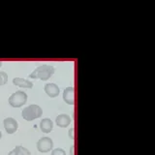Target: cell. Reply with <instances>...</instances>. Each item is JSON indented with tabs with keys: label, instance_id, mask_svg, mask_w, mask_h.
<instances>
[{
	"label": "cell",
	"instance_id": "obj_18",
	"mask_svg": "<svg viewBox=\"0 0 155 155\" xmlns=\"http://www.w3.org/2000/svg\"><path fill=\"white\" fill-rule=\"evenodd\" d=\"M2 66V62L1 61H0V67H1Z\"/></svg>",
	"mask_w": 155,
	"mask_h": 155
},
{
	"label": "cell",
	"instance_id": "obj_3",
	"mask_svg": "<svg viewBox=\"0 0 155 155\" xmlns=\"http://www.w3.org/2000/svg\"><path fill=\"white\" fill-rule=\"evenodd\" d=\"M8 101L13 108H21L27 102V94L22 90H18L9 97Z\"/></svg>",
	"mask_w": 155,
	"mask_h": 155
},
{
	"label": "cell",
	"instance_id": "obj_11",
	"mask_svg": "<svg viewBox=\"0 0 155 155\" xmlns=\"http://www.w3.org/2000/svg\"><path fill=\"white\" fill-rule=\"evenodd\" d=\"M13 151L15 152L16 155H31L30 151H29L26 147H23L21 145H18V147H16L13 149Z\"/></svg>",
	"mask_w": 155,
	"mask_h": 155
},
{
	"label": "cell",
	"instance_id": "obj_6",
	"mask_svg": "<svg viewBox=\"0 0 155 155\" xmlns=\"http://www.w3.org/2000/svg\"><path fill=\"white\" fill-rule=\"evenodd\" d=\"M63 100L68 105L75 104V89L73 86H68L63 90Z\"/></svg>",
	"mask_w": 155,
	"mask_h": 155
},
{
	"label": "cell",
	"instance_id": "obj_8",
	"mask_svg": "<svg viewBox=\"0 0 155 155\" xmlns=\"http://www.w3.org/2000/svg\"><path fill=\"white\" fill-rule=\"evenodd\" d=\"M71 117L68 114H59L55 118V123L58 127H61V128H66L68 127L70 124H71Z\"/></svg>",
	"mask_w": 155,
	"mask_h": 155
},
{
	"label": "cell",
	"instance_id": "obj_15",
	"mask_svg": "<svg viewBox=\"0 0 155 155\" xmlns=\"http://www.w3.org/2000/svg\"><path fill=\"white\" fill-rule=\"evenodd\" d=\"M70 150H71V152H70V155H74V145H72V147H71V148H70Z\"/></svg>",
	"mask_w": 155,
	"mask_h": 155
},
{
	"label": "cell",
	"instance_id": "obj_5",
	"mask_svg": "<svg viewBox=\"0 0 155 155\" xmlns=\"http://www.w3.org/2000/svg\"><path fill=\"white\" fill-rule=\"evenodd\" d=\"M3 125L4 129L8 134H14L17 132L18 128V121L14 117H6L3 120Z\"/></svg>",
	"mask_w": 155,
	"mask_h": 155
},
{
	"label": "cell",
	"instance_id": "obj_16",
	"mask_svg": "<svg viewBox=\"0 0 155 155\" xmlns=\"http://www.w3.org/2000/svg\"><path fill=\"white\" fill-rule=\"evenodd\" d=\"M8 155H16V154H15V152L12 150V151H10V152L8 153Z\"/></svg>",
	"mask_w": 155,
	"mask_h": 155
},
{
	"label": "cell",
	"instance_id": "obj_2",
	"mask_svg": "<svg viewBox=\"0 0 155 155\" xmlns=\"http://www.w3.org/2000/svg\"><path fill=\"white\" fill-rule=\"evenodd\" d=\"M43 114V110L38 105H29L26 108H24L21 111V116L26 121H33L39 117H41Z\"/></svg>",
	"mask_w": 155,
	"mask_h": 155
},
{
	"label": "cell",
	"instance_id": "obj_12",
	"mask_svg": "<svg viewBox=\"0 0 155 155\" xmlns=\"http://www.w3.org/2000/svg\"><path fill=\"white\" fill-rule=\"evenodd\" d=\"M8 81V75L6 72L0 71V86L7 84Z\"/></svg>",
	"mask_w": 155,
	"mask_h": 155
},
{
	"label": "cell",
	"instance_id": "obj_4",
	"mask_svg": "<svg viewBox=\"0 0 155 155\" xmlns=\"http://www.w3.org/2000/svg\"><path fill=\"white\" fill-rule=\"evenodd\" d=\"M53 143L52 140L48 137H43L37 142V149L42 153H46L52 150Z\"/></svg>",
	"mask_w": 155,
	"mask_h": 155
},
{
	"label": "cell",
	"instance_id": "obj_13",
	"mask_svg": "<svg viewBox=\"0 0 155 155\" xmlns=\"http://www.w3.org/2000/svg\"><path fill=\"white\" fill-rule=\"evenodd\" d=\"M51 155H66V151L63 148L57 147L51 150Z\"/></svg>",
	"mask_w": 155,
	"mask_h": 155
},
{
	"label": "cell",
	"instance_id": "obj_10",
	"mask_svg": "<svg viewBox=\"0 0 155 155\" xmlns=\"http://www.w3.org/2000/svg\"><path fill=\"white\" fill-rule=\"evenodd\" d=\"M53 128V122L51 118H44L40 122V129L43 133H51Z\"/></svg>",
	"mask_w": 155,
	"mask_h": 155
},
{
	"label": "cell",
	"instance_id": "obj_9",
	"mask_svg": "<svg viewBox=\"0 0 155 155\" xmlns=\"http://www.w3.org/2000/svg\"><path fill=\"white\" fill-rule=\"evenodd\" d=\"M13 84L15 85L18 86V87H21V88L31 89L32 87H33V82L32 81H30L29 80L22 79V78H14Z\"/></svg>",
	"mask_w": 155,
	"mask_h": 155
},
{
	"label": "cell",
	"instance_id": "obj_7",
	"mask_svg": "<svg viewBox=\"0 0 155 155\" xmlns=\"http://www.w3.org/2000/svg\"><path fill=\"white\" fill-rule=\"evenodd\" d=\"M44 90L47 93V95L51 98H55L60 93V89L58 87L57 84H52V82H50V84H47L44 86Z\"/></svg>",
	"mask_w": 155,
	"mask_h": 155
},
{
	"label": "cell",
	"instance_id": "obj_1",
	"mask_svg": "<svg viewBox=\"0 0 155 155\" xmlns=\"http://www.w3.org/2000/svg\"><path fill=\"white\" fill-rule=\"evenodd\" d=\"M54 72H55V68L53 66L44 64V65L37 67L36 69L29 75V78H31V79H39L41 81H48L53 74H54Z\"/></svg>",
	"mask_w": 155,
	"mask_h": 155
},
{
	"label": "cell",
	"instance_id": "obj_17",
	"mask_svg": "<svg viewBox=\"0 0 155 155\" xmlns=\"http://www.w3.org/2000/svg\"><path fill=\"white\" fill-rule=\"evenodd\" d=\"M1 138H2V133H1V131H0V140H1Z\"/></svg>",
	"mask_w": 155,
	"mask_h": 155
},
{
	"label": "cell",
	"instance_id": "obj_14",
	"mask_svg": "<svg viewBox=\"0 0 155 155\" xmlns=\"http://www.w3.org/2000/svg\"><path fill=\"white\" fill-rule=\"evenodd\" d=\"M69 137L72 139V140H74V128H71L69 130Z\"/></svg>",
	"mask_w": 155,
	"mask_h": 155
}]
</instances>
